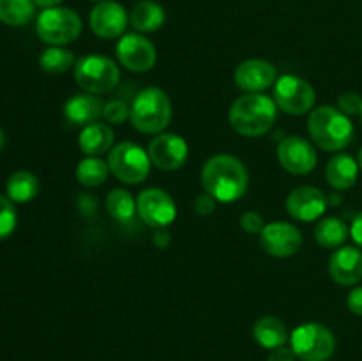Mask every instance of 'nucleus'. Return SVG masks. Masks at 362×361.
I'll return each instance as SVG.
<instances>
[{"instance_id":"obj_4","label":"nucleus","mask_w":362,"mask_h":361,"mask_svg":"<svg viewBox=\"0 0 362 361\" xmlns=\"http://www.w3.org/2000/svg\"><path fill=\"white\" fill-rule=\"evenodd\" d=\"M172 101L159 87H147L136 94L131 103L129 120L136 131L144 134H159L172 120Z\"/></svg>"},{"instance_id":"obj_26","label":"nucleus","mask_w":362,"mask_h":361,"mask_svg":"<svg viewBox=\"0 0 362 361\" xmlns=\"http://www.w3.org/2000/svg\"><path fill=\"white\" fill-rule=\"evenodd\" d=\"M105 205L108 214L119 223H131L136 214V200L129 191L122 190V188H115L110 191Z\"/></svg>"},{"instance_id":"obj_12","label":"nucleus","mask_w":362,"mask_h":361,"mask_svg":"<svg viewBox=\"0 0 362 361\" xmlns=\"http://www.w3.org/2000/svg\"><path fill=\"white\" fill-rule=\"evenodd\" d=\"M151 163L163 172H175L182 168L189 156L186 140L175 133H159L147 147Z\"/></svg>"},{"instance_id":"obj_27","label":"nucleus","mask_w":362,"mask_h":361,"mask_svg":"<svg viewBox=\"0 0 362 361\" xmlns=\"http://www.w3.org/2000/svg\"><path fill=\"white\" fill-rule=\"evenodd\" d=\"M34 16V0H0V21L9 27H23Z\"/></svg>"},{"instance_id":"obj_2","label":"nucleus","mask_w":362,"mask_h":361,"mask_svg":"<svg viewBox=\"0 0 362 361\" xmlns=\"http://www.w3.org/2000/svg\"><path fill=\"white\" fill-rule=\"evenodd\" d=\"M278 119V106L274 99L258 94H244L232 103L228 112L230 126L239 134L257 138L267 133Z\"/></svg>"},{"instance_id":"obj_34","label":"nucleus","mask_w":362,"mask_h":361,"mask_svg":"<svg viewBox=\"0 0 362 361\" xmlns=\"http://www.w3.org/2000/svg\"><path fill=\"white\" fill-rule=\"evenodd\" d=\"M194 211L200 216H211L212 212L216 211V205H218V200H216L212 195H209L207 191H204L202 195H198L193 202Z\"/></svg>"},{"instance_id":"obj_29","label":"nucleus","mask_w":362,"mask_h":361,"mask_svg":"<svg viewBox=\"0 0 362 361\" xmlns=\"http://www.w3.org/2000/svg\"><path fill=\"white\" fill-rule=\"evenodd\" d=\"M76 57L71 50L62 48V46H49L39 57V66L45 73L49 74H62L67 73L71 67L76 66Z\"/></svg>"},{"instance_id":"obj_11","label":"nucleus","mask_w":362,"mask_h":361,"mask_svg":"<svg viewBox=\"0 0 362 361\" xmlns=\"http://www.w3.org/2000/svg\"><path fill=\"white\" fill-rule=\"evenodd\" d=\"M115 53L119 62L133 73H147L158 60L154 42L138 32L124 34L117 42Z\"/></svg>"},{"instance_id":"obj_16","label":"nucleus","mask_w":362,"mask_h":361,"mask_svg":"<svg viewBox=\"0 0 362 361\" xmlns=\"http://www.w3.org/2000/svg\"><path fill=\"white\" fill-rule=\"evenodd\" d=\"M327 207V195L315 186H299L286 197V211L297 222H317Z\"/></svg>"},{"instance_id":"obj_18","label":"nucleus","mask_w":362,"mask_h":361,"mask_svg":"<svg viewBox=\"0 0 362 361\" xmlns=\"http://www.w3.org/2000/svg\"><path fill=\"white\" fill-rule=\"evenodd\" d=\"M329 275L338 285L352 287L362 280V250L341 246L329 258Z\"/></svg>"},{"instance_id":"obj_14","label":"nucleus","mask_w":362,"mask_h":361,"mask_svg":"<svg viewBox=\"0 0 362 361\" xmlns=\"http://www.w3.org/2000/svg\"><path fill=\"white\" fill-rule=\"evenodd\" d=\"M276 154L279 165L293 176H308L317 168V151L303 137H286L279 142Z\"/></svg>"},{"instance_id":"obj_33","label":"nucleus","mask_w":362,"mask_h":361,"mask_svg":"<svg viewBox=\"0 0 362 361\" xmlns=\"http://www.w3.org/2000/svg\"><path fill=\"white\" fill-rule=\"evenodd\" d=\"M240 227H243L247 234H260L265 227L264 216L257 211L244 212V214L240 216Z\"/></svg>"},{"instance_id":"obj_20","label":"nucleus","mask_w":362,"mask_h":361,"mask_svg":"<svg viewBox=\"0 0 362 361\" xmlns=\"http://www.w3.org/2000/svg\"><path fill=\"white\" fill-rule=\"evenodd\" d=\"M115 134L110 124L106 122H92L88 126L81 127L78 134V147L85 156H101L112 149Z\"/></svg>"},{"instance_id":"obj_10","label":"nucleus","mask_w":362,"mask_h":361,"mask_svg":"<svg viewBox=\"0 0 362 361\" xmlns=\"http://www.w3.org/2000/svg\"><path fill=\"white\" fill-rule=\"evenodd\" d=\"M136 214L141 222L154 229H166L177 218L173 198L161 188H147L136 198Z\"/></svg>"},{"instance_id":"obj_28","label":"nucleus","mask_w":362,"mask_h":361,"mask_svg":"<svg viewBox=\"0 0 362 361\" xmlns=\"http://www.w3.org/2000/svg\"><path fill=\"white\" fill-rule=\"evenodd\" d=\"M110 176L108 161H103L99 156H87L76 166V179L81 186L95 188L106 183Z\"/></svg>"},{"instance_id":"obj_24","label":"nucleus","mask_w":362,"mask_h":361,"mask_svg":"<svg viewBox=\"0 0 362 361\" xmlns=\"http://www.w3.org/2000/svg\"><path fill=\"white\" fill-rule=\"evenodd\" d=\"M349 227L343 222L341 218H324L317 223L315 227V239L320 244L322 248H327V250H338L345 244V241L349 239Z\"/></svg>"},{"instance_id":"obj_6","label":"nucleus","mask_w":362,"mask_h":361,"mask_svg":"<svg viewBox=\"0 0 362 361\" xmlns=\"http://www.w3.org/2000/svg\"><path fill=\"white\" fill-rule=\"evenodd\" d=\"M290 347L300 361H327L336 350V338L327 326L306 322L292 331Z\"/></svg>"},{"instance_id":"obj_40","label":"nucleus","mask_w":362,"mask_h":361,"mask_svg":"<svg viewBox=\"0 0 362 361\" xmlns=\"http://www.w3.org/2000/svg\"><path fill=\"white\" fill-rule=\"evenodd\" d=\"M357 163H359V168L362 170V149L359 151V156H357Z\"/></svg>"},{"instance_id":"obj_32","label":"nucleus","mask_w":362,"mask_h":361,"mask_svg":"<svg viewBox=\"0 0 362 361\" xmlns=\"http://www.w3.org/2000/svg\"><path fill=\"white\" fill-rule=\"evenodd\" d=\"M338 110H341L345 115H361L362 112V98L357 92H345L338 98Z\"/></svg>"},{"instance_id":"obj_42","label":"nucleus","mask_w":362,"mask_h":361,"mask_svg":"<svg viewBox=\"0 0 362 361\" xmlns=\"http://www.w3.org/2000/svg\"><path fill=\"white\" fill-rule=\"evenodd\" d=\"M361 119H362V112H361Z\"/></svg>"},{"instance_id":"obj_8","label":"nucleus","mask_w":362,"mask_h":361,"mask_svg":"<svg viewBox=\"0 0 362 361\" xmlns=\"http://www.w3.org/2000/svg\"><path fill=\"white\" fill-rule=\"evenodd\" d=\"M74 80L88 94H106L119 84L120 69L110 57L87 55L74 66Z\"/></svg>"},{"instance_id":"obj_3","label":"nucleus","mask_w":362,"mask_h":361,"mask_svg":"<svg viewBox=\"0 0 362 361\" xmlns=\"http://www.w3.org/2000/svg\"><path fill=\"white\" fill-rule=\"evenodd\" d=\"M308 131L311 140L327 152L343 151L354 138V124L349 115L329 105L311 110Z\"/></svg>"},{"instance_id":"obj_38","label":"nucleus","mask_w":362,"mask_h":361,"mask_svg":"<svg viewBox=\"0 0 362 361\" xmlns=\"http://www.w3.org/2000/svg\"><path fill=\"white\" fill-rule=\"evenodd\" d=\"M64 0H34V4L37 7H42V9H49V7L60 6Z\"/></svg>"},{"instance_id":"obj_9","label":"nucleus","mask_w":362,"mask_h":361,"mask_svg":"<svg viewBox=\"0 0 362 361\" xmlns=\"http://www.w3.org/2000/svg\"><path fill=\"white\" fill-rule=\"evenodd\" d=\"M274 103L288 115H304L313 110L317 94L310 81L296 74H283L274 84Z\"/></svg>"},{"instance_id":"obj_23","label":"nucleus","mask_w":362,"mask_h":361,"mask_svg":"<svg viewBox=\"0 0 362 361\" xmlns=\"http://www.w3.org/2000/svg\"><path fill=\"white\" fill-rule=\"evenodd\" d=\"M253 338L257 343L264 349H278V347L286 345L290 340L286 326L283 324L281 319L272 317V315H265V317L258 319L253 326Z\"/></svg>"},{"instance_id":"obj_7","label":"nucleus","mask_w":362,"mask_h":361,"mask_svg":"<svg viewBox=\"0 0 362 361\" xmlns=\"http://www.w3.org/2000/svg\"><path fill=\"white\" fill-rule=\"evenodd\" d=\"M110 173L124 184H140L151 173V158L144 147L134 142H120L108 152Z\"/></svg>"},{"instance_id":"obj_37","label":"nucleus","mask_w":362,"mask_h":361,"mask_svg":"<svg viewBox=\"0 0 362 361\" xmlns=\"http://www.w3.org/2000/svg\"><path fill=\"white\" fill-rule=\"evenodd\" d=\"M350 234H352V239L354 243L362 250V212L354 218L352 222V229H350Z\"/></svg>"},{"instance_id":"obj_31","label":"nucleus","mask_w":362,"mask_h":361,"mask_svg":"<svg viewBox=\"0 0 362 361\" xmlns=\"http://www.w3.org/2000/svg\"><path fill=\"white\" fill-rule=\"evenodd\" d=\"M131 106L122 99H113V101L106 103L105 110H103V119L106 124H113V126H120L129 119Z\"/></svg>"},{"instance_id":"obj_22","label":"nucleus","mask_w":362,"mask_h":361,"mask_svg":"<svg viewBox=\"0 0 362 361\" xmlns=\"http://www.w3.org/2000/svg\"><path fill=\"white\" fill-rule=\"evenodd\" d=\"M166 13L161 4L154 0H140L129 13V23L138 34H151L165 25Z\"/></svg>"},{"instance_id":"obj_1","label":"nucleus","mask_w":362,"mask_h":361,"mask_svg":"<svg viewBox=\"0 0 362 361\" xmlns=\"http://www.w3.org/2000/svg\"><path fill=\"white\" fill-rule=\"evenodd\" d=\"M202 186L223 204L240 200L250 188V173L244 163L232 154H216L204 163Z\"/></svg>"},{"instance_id":"obj_35","label":"nucleus","mask_w":362,"mask_h":361,"mask_svg":"<svg viewBox=\"0 0 362 361\" xmlns=\"http://www.w3.org/2000/svg\"><path fill=\"white\" fill-rule=\"evenodd\" d=\"M346 306L352 314L362 315V287H356L346 297Z\"/></svg>"},{"instance_id":"obj_41","label":"nucleus","mask_w":362,"mask_h":361,"mask_svg":"<svg viewBox=\"0 0 362 361\" xmlns=\"http://www.w3.org/2000/svg\"><path fill=\"white\" fill-rule=\"evenodd\" d=\"M94 2H106V0H94Z\"/></svg>"},{"instance_id":"obj_15","label":"nucleus","mask_w":362,"mask_h":361,"mask_svg":"<svg viewBox=\"0 0 362 361\" xmlns=\"http://www.w3.org/2000/svg\"><path fill=\"white\" fill-rule=\"evenodd\" d=\"M129 23V14L126 13L122 4L106 0L98 2L90 11L88 25L92 32L101 39H117L122 38Z\"/></svg>"},{"instance_id":"obj_19","label":"nucleus","mask_w":362,"mask_h":361,"mask_svg":"<svg viewBox=\"0 0 362 361\" xmlns=\"http://www.w3.org/2000/svg\"><path fill=\"white\" fill-rule=\"evenodd\" d=\"M105 103L95 94H74L64 105V117L71 126L85 127L92 122H98L103 117Z\"/></svg>"},{"instance_id":"obj_39","label":"nucleus","mask_w":362,"mask_h":361,"mask_svg":"<svg viewBox=\"0 0 362 361\" xmlns=\"http://www.w3.org/2000/svg\"><path fill=\"white\" fill-rule=\"evenodd\" d=\"M4 147H6V133H4V130L0 127V152L4 151Z\"/></svg>"},{"instance_id":"obj_30","label":"nucleus","mask_w":362,"mask_h":361,"mask_svg":"<svg viewBox=\"0 0 362 361\" xmlns=\"http://www.w3.org/2000/svg\"><path fill=\"white\" fill-rule=\"evenodd\" d=\"M18 214L14 209L13 200L6 195H0V241L9 237L16 229Z\"/></svg>"},{"instance_id":"obj_36","label":"nucleus","mask_w":362,"mask_h":361,"mask_svg":"<svg viewBox=\"0 0 362 361\" xmlns=\"http://www.w3.org/2000/svg\"><path fill=\"white\" fill-rule=\"evenodd\" d=\"M267 361H296V354H293L292 347L281 345L278 349L271 350V354L267 356Z\"/></svg>"},{"instance_id":"obj_17","label":"nucleus","mask_w":362,"mask_h":361,"mask_svg":"<svg viewBox=\"0 0 362 361\" xmlns=\"http://www.w3.org/2000/svg\"><path fill=\"white\" fill-rule=\"evenodd\" d=\"M235 85L246 94H258L267 91L278 81V71L271 62L264 59L244 60L233 73Z\"/></svg>"},{"instance_id":"obj_5","label":"nucleus","mask_w":362,"mask_h":361,"mask_svg":"<svg viewBox=\"0 0 362 361\" xmlns=\"http://www.w3.org/2000/svg\"><path fill=\"white\" fill-rule=\"evenodd\" d=\"M81 18L69 7H49L42 9L35 20V32L39 39L49 46H66L74 42L81 34Z\"/></svg>"},{"instance_id":"obj_21","label":"nucleus","mask_w":362,"mask_h":361,"mask_svg":"<svg viewBox=\"0 0 362 361\" xmlns=\"http://www.w3.org/2000/svg\"><path fill=\"white\" fill-rule=\"evenodd\" d=\"M359 176V163L350 154H336L329 159L325 166V179L334 190H350L357 183Z\"/></svg>"},{"instance_id":"obj_13","label":"nucleus","mask_w":362,"mask_h":361,"mask_svg":"<svg viewBox=\"0 0 362 361\" xmlns=\"http://www.w3.org/2000/svg\"><path fill=\"white\" fill-rule=\"evenodd\" d=\"M260 246L267 255L288 258L303 246V232L288 222H272L260 232Z\"/></svg>"},{"instance_id":"obj_25","label":"nucleus","mask_w":362,"mask_h":361,"mask_svg":"<svg viewBox=\"0 0 362 361\" xmlns=\"http://www.w3.org/2000/svg\"><path fill=\"white\" fill-rule=\"evenodd\" d=\"M6 191L7 197L13 202H16V204H27V202L34 200L37 197L39 179L32 172L20 170V172H14L7 179Z\"/></svg>"}]
</instances>
